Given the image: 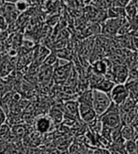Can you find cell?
<instances>
[{
	"instance_id": "cell-11",
	"label": "cell",
	"mask_w": 138,
	"mask_h": 154,
	"mask_svg": "<svg viewBox=\"0 0 138 154\" xmlns=\"http://www.w3.org/2000/svg\"><path fill=\"white\" fill-rule=\"evenodd\" d=\"M48 117L50 118V119L52 120L53 123L58 124V123H61L63 121V119H64L63 110H61L60 108H57V107H53V108L49 111Z\"/></svg>"
},
{
	"instance_id": "cell-4",
	"label": "cell",
	"mask_w": 138,
	"mask_h": 154,
	"mask_svg": "<svg viewBox=\"0 0 138 154\" xmlns=\"http://www.w3.org/2000/svg\"><path fill=\"white\" fill-rule=\"evenodd\" d=\"M73 70V65L71 61H69L66 64L54 65V72H53V78L57 84H64L67 82L69 76L71 75Z\"/></svg>"
},
{
	"instance_id": "cell-22",
	"label": "cell",
	"mask_w": 138,
	"mask_h": 154,
	"mask_svg": "<svg viewBox=\"0 0 138 154\" xmlns=\"http://www.w3.org/2000/svg\"><path fill=\"white\" fill-rule=\"evenodd\" d=\"M8 28V23L3 15L0 14V30H6Z\"/></svg>"
},
{
	"instance_id": "cell-13",
	"label": "cell",
	"mask_w": 138,
	"mask_h": 154,
	"mask_svg": "<svg viewBox=\"0 0 138 154\" xmlns=\"http://www.w3.org/2000/svg\"><path fill=\"white\" fill-rule=\"evenodd\" d=\"M92 99H93V91L91 88L83 90L81 93H79L77 97V102L80 103H87L89 105H92Z\"/></svg>"
},
{
	"instance_id": "cell-2",
	"label": "cell",
	"mask_w": 138,
	"mask_h": 154,
	"mask_svg": "<svg viewBox=\"0 0 138 154\" xmlns=\"http://www.w3.org/2000/svg\"><path fill=\"white\" fill-rule=\"evenodd\" d=\"M93 99H92V107L94 108L97 116H101L110 106L112 101L108 93H105L98 89H92Z\"/></svg>"
},
{
	"instance_id": "cell-26",
	"label": "cell",
	"mask_w": 138,
	"mask_h": 154,
	"mask_svg": "<svg viewBox=\"0 0 138 154\" xmlns=\"http://www.w3.org/2000/svg\"><path fill=\"white\" fill-rule=\"evenodd\" d=\"M133 3L135 4V6L137 7V9H138V0H133Z\"/></svg>"
},
{
	"instance_id": "cell-8",
	"label": "cell",
	"mask_w": 138,
	"mask_h": 154,
	"mask_svg": "<svg viewBox=\"0 0 138 154\" xmlns=\"http://www.w3.org/2000/svg\"><path fill=\"white\" fill-rule=\"evenodd\" d=\"M112 65H113V62L110 59H107V58L97 59L95 62L92 63L91 70H92V72L97 74L104 75L106 73V72L112 68Z\"/></svg>"
},
{
	"instance_id": "cell-16",
	"label": "cell",
	"mask_w": 138,
	"mask_h": 154,
	"mask_svg": "<svg viewBox=\"0 0 138 154\" xmlns=\"http://www.w3.org/2000/svg\"><path fill=\"white\" fill-rule=\"evenodd\" d=\"M103 122L101 121V119H100L99 117H97L95 119H93L92 121L88 122L87 123V128L88 130L90 131V132L94 133L96 134H100L103 130Z\"/></svg>"
},
{
	"instance_id": "cell-21",
	"label": "cell",
	"mask_w": 138,
	"mask_h": 154,
	"mask_svg": "<svg viewBox=\"0 0 138 154\" xmlns=\"http://www.w3.org/2000/svg\"><path fill=\"white\" fill-rule=\"evenodd\" d=\"M10 131H11L10 126H8V125H6L3 123V124L0 126V137L6 136L8 134H10Z\"/></svg>"
},
{
	"instance_id": "cell-9",
	"label": "cell",
	"mask_w": 138,
	"mask_h": 154,
	"mask_svg": "<svg viewBox=\"0 0 138 154\" xmlns=\"http://www.w3.org/2000/svg\"><path fill=\"white\" fill-rule=\"evenodd\" d=\"M53 124L49 117H41L36 120V131L39 134H46L51 130Z\"/></svg>"
},
{
	"instance_id": "cell-18",
	"label": "cell",
	"mask_w": 138,
	"mask_h": 154,
	"mask_svg": "<svg viewBox=\"0 0 138 154\" xmlns=\"http://www.w3.org/2000/svg\"><path fill=\"white\" fill-rule=\"evenodd\" d=\"M126 153H137V147L134 139L126 140L124 143Z\"/></svg>"
},
{
	"instance_id": "cell-3",
	"label": "cell",
	"mask_w": 138,
	"mask_h": 154,
	"mask_svg": "<svg viewBox=\"0 0 138 154\" xmlns=\"http://www.w3.org/2000/svg\"><path fill=\"white\" fill-rule=\"evenodd\" d=\"M128 21L125 16H119L116 18H106L102 23V30L101 33L103 36L110 38L116 36L118 28Z\"/></svg>"
},
{
	"instance_id": "cell-14",
	"label": "cell",
	"mask_w": 138,
	"mask_h": 154,
	"mask_svg": "<svg viewBox=\"0 0 138 154\" xmlns=\"http://www.w3.org/2000/svg\"><path fill=\"white\" fill-rule=\"evenodd\" d=\"M124 12H125V17L128 19V21H132L138 13V9L133 3V0L128 2L124 7Z\"/></svg>"
},
{
	"instance_id": "cell-7",
	"label": "cell",
	"mask_w": 138,
	"mask_h": 154,
	"mask_svg": "<svg viewBox=\"0 0 138 154\" xmlns=\"http://www.w3.org/2000/svg\"><path fill=\"white\" fill-rule=\"evenodd\" d=\"M98 116L92 105L79 103V118L82 121L87 124L88 122L95 119Z\"/></svg>"
},
{
	"instance_id": "cell-27",
	"label": "cell",
	"mask_w": 138,
	"mask_h": 154,
	"mask_svg": "<svg viewBox=\"0 0 138 154\" xmlns=\"http://www.w3.org/2000/svg\"><path fill=\"white\" fill-rule=\"evenodd\" d=\"M135 68H136V70L138 71V63H137V65H136V67H135Z\"/></svg>"
},
{
	"instance_id": "cell-17",
	"label": "cell",
	"mask_w": 138,
	"mask_h": 154,
	"mask_svg": "<svg viewBox=\"0 0 138 154\" xmlns=\"http://www.w3.org/2000/svg\"><path fill=\"white\" fill-rule=\"evenodd\" d=\"M11 134L14 135V137H19V136H25L26 134V127L24 125H20L19 123L18 124H15L12 126L11 128Z\"/></svg>"
},
{
	"instance_id": "cell-10",
	"label": "cell",
	"mask_w": 138,
	"mask_h": 154,
	"mask_svg": "<svg viewBox=\"0 0 138 154\" xmlns=\"http://www.w3.org/2000/svg\"><path fill=\"white\" fill-rule=\"evenodd\" d=\"M120 133H121V137L123 138L125 141L130 140V139H134L135 130L131 124H122Z\"/></svg>"
},
{
	"instance_id": "cell-12",
	"label": "cell",
	"mask_w": 138,
	"mask_h": 154,
	"mask_svg": "<svg viewBox=\"0 0 138 154\" xmlns=\"http://www.w3.org/2000/svg\"><path fill=\"white\" fill-rule=\"evenodd\" d=\"M135 104H136V102L134 100L132 99L131 97H128L123 103L118 105L120 115H126L127 113H129L130 111L134 108Z\"/></svg>"
},
{
	"instance_id": "cell-20",
	"label": "cell",
	"mask_w": 138,
	"mask_h": 154,
	"mask_svg": "<svg viewBox=\"0 0 138 154\" xmlns=\"http://www.w3.org/2000/svg\"><path fill=\"white\" fill-rule=\"evenodd\" d=\"M15 8H16V10L20 13H22L27 10L28 5L26 1H24V0H18V1L15 3Z\"/></svg>"
},
{
	"instance_id": "cell-25",
	"label": "cell",
	"mask_w": 138,
	"mask_h": 154,
	"mask_svg": "<svg viewBox=\"0 0 138 154\" xmlns=\"http://www.w3.org/2000/svg\"><path fill=\"white\" fill-rule=\"evenodd\" d=\"M6 2H9V3H13V4H15L16 3L18 0H5Z\"/></svg>"
},
{
	"instance_id": "cell-6",
	"label": "cell",
	"mask_w": 138,
	"mask_h": 154,
	"mask_svg": "<svg viewBox=\"0 0 138 154\" xmlns=\"http://www.w3.org/2000/svg\"><path fill=\"white\" fill-rule=\"evenodd\" d=\"M64 118H70L72 119H80L79 118V103L77 100L67 101L63 104Z\"/></svg>"
},
{
	"instance_id": "cell-15",
	"label": "cell",
	"mask_w": 138,
	"mask_h": 154,
	"mask_svg": "<svg viewBox=\"0 0 138 154\" xmlns=\"http://www.w3.org/2000/svg\"><path fill=\"white\" fill-rule=\"evenodd\" d=\"M115 83L114 81L106 78V77H103V80L98 84V86L95 88V89H98V90H101L103 92H105V93H108L111 91V89L113 88V87L115 86Z\"/></svg>"
},
{
	"instance_id": "cell-28",
	"label": "cell",
	"mask_w": 138,
	"mask_h": 154,
	"mask_svg": "<svg viewBox=\"0 0 138 154\" xmlns=\"http://www.w3.org/2000/svg\"><path fill=\"white\" fill-rule=\"evenodd\" d=\"M0 31H1V30H0Z\"/></svg>"
},
{
	"instance_id": "cell-19",
	"label": "cell",
	"mask_w": 138,
	"mask_h": 154,
	"mask_svg": "<svg viewBox=\"0 0 138 154\" xmlns=\"http://www.w3.org/2000/svg\"><path fill=\"white\" fill-rule=\"evenodd\" d=\"M57 60V57L56 54L54 53H50L49 55L45 57V59L43 60V65H46V66H54L56 64Z\"/></svg>"
},
{
	"instance_id": "cell-23",
	"label": "cell",
	"mask_w": 138,
	"mask_h": 154,
	"mask_svg": "<svg viewBox=\"0 0 138 154\" xmlns=\"http://www.w3.org/2000/svg\"><path fill=\"white\" fill-rule=\"evenodd\" d=\"M130 1H131V0H113V6L125 7V5Z\"/></svg>"
},
{
	"instance_id": "cell-1",
	"label": "cell",
	"mask_w": 138,
	"mask_h": 154,
	"mask_svg": "<svg viewBox=\"0 0 138 154\" xmlns=\"http://www.w3.org/2000/svg\"><path fill=\"white\" fill-rule=\"evenodd\" d=\"M99 118L103 122V125L106 127L113 129L122 125L118 105L114 103H111L110 106L106 109V111L103 112L101 116H99Z\"/></svg>"
},
{
	"instance_id": "cell-24",
	"label": "cell",
	"mask_w": 138,
	"mask_h": 154,
	"mask_svg": "<svg viewBox=\"0 0 138 154\" xmlns=\"http://www.w3.org/2000/svg\"><path fill=\"white\" fill-rule=\"evenodd\" d=\"M7 120V116H6V113L4 112L3 108L1 106H0V126H1L3 123H5Z\"/></svg>"
},
{
	"instance_id": "cell-5",
	"label": "cell",
	"mask_w": 138,
	"mask_h": 154,
	"mask_svg": "<svg viewBox=\"0 0 138 154\" xmlns=\"http://www.w3.org/2000/svg\"><path fill=\"white\" fill-rule=\"evenodd\" d=\"M112 103L119 105L129 97V91L126 84H115V86L109 92Z\"/></svg>"
}]
</instances>
